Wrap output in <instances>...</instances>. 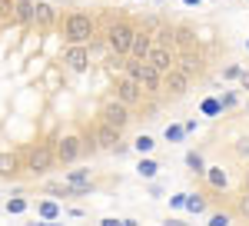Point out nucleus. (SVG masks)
Returning <instances> with one entry per match:
<instances>
[{
    "label": "nucleus",
    "instance_id": "1",
    "mask_svg": "<svg viewBox=\"0 0 249 226\" xmlns=\"http://www.w3.org/2000/svg\"><path fill=\"white\" fill-rule=\"evenodd\" d=\"M126 76H133L136 83L143 87V94H160V90H163V74L156 70L150 60L130 56V60H126Z\"/></svg>",
    "mask_w": 249,
    "mask_h": 226
},
{
    "label": "nucleus",
    "instance_id": "2",
    "mask_svg": "<svg viewBox=\"0 0 249 226\" xmlns=\"http://www.w3.org/2000/svg\"><path fill=\"white\" fill-rule=\"evenodd\" d=\"M63 37L70 40V43H87V40L93 37V20L87 17V14H80V10H73L70 17L63 20Z\"/></svg>",
    "mask_w": 249,
    "mask_h": 226
},
{
    "label": "nucleus",
    "instance_id": "3",
    "mask_svg": "<svg viewBox=\"0 0 249 226\" xmlns=\"http://www.w3.org/2000/svg\"><path fill=\"white\" fill-rule=\"evenodd\" d=\"M133 27L126 23V20H116L113 27L107 30V43H110V50L120 56H130V43H133Z\"/></svg>",
    "mask_w": 249,
    "mask_h": 226
},
{
    "label": "nucleus",
    "instance_id": "4",
    "mask_svg": "<svg viewBox=\"0 0 249 226\" xmlns=\"http://www.w3.org/2000/svg\"><path fill=\"white\" fill-rule=\"evenodd\" d=\"M53 163H57V150L50 143H37L27 153V170L30 173H47V170H53Z\"/></svg>",
    "mask_w": 249,
    "mask_h": 226
},
{
    "label": "nucleus",
    "instance_id": "5",
    "mask_svg": "<svg viewBox=\"0 0 249 226\" xmlns=\"http://www.w3.org/2000/svg\"><path fill=\"white\" fill-rule=\"evenodd\" d=\"M100 120L110 123V127H116V130H126V123H130L133 116H130V107H126L123 100H107V103L100 107Z\"/></svg>",
    "mask_w": 249,
    "mask_h": 226
},
{
    "label": "nucleus",
    "instance_id": "6",
    "mask_svg": "<svg viewBox=\"0 0 249 226\" xmlns=\"http://www.w3.org/2000/svg\"><path fill=\"white\" fill-rule=\"evenodd\" d=\"M120 133H123V130H116V127H110V123H103V120H100V127L93 130V140H96V147H100V150L123 153V150H126V143H120Z\"/></svg>",
    "mask_w": 249,
    "mask_h": 226
},
{
    "label": "nucleus",
    "instance_id": "7",
    "mask_svg": "<svg viewBox=\"0 0 249 226\" xmlns=\"http://www.w3.org/2000/svg\"><path fill=\"white\" fill-rule=\"evenodd\" d=\"M116 100H123L126 107H140L143 103V87L133 76H123V80H116Z\"/></svg>",
    "mask_w": 249,
    "mask_h": 226
},
{
    "label": "nucleus",
    "instance_id": "8",
    "mask_svg": "<svg viewBox=\"0 0 249 226\" xmlns=\"http://www.w3.org/2000/svg\"><path fill=\"white\" fill-rule=\"evenodd\" d=\"M190 80H193V76L186 74V70L173 67V70H166V74H163V87H166L173 96H183L186 90H190Z\"/></svg>",
    "mask_w": 249,
    "mask_h": 226
},
{
    "label": "nucleus",
    "instance_id": "9",
    "mask_svg": "<svg viewBox=\"0 0 249 226\" xmlns=\"http://www.w3.org/2000/svg\"><path fill=\"white\" fill-rule=\"evenodd\" d=\"M53 150H57V160H60V163H73L80 153H83V140H80V136H60Z\"/></svg>",
    "mask_w": 249,
    "mask_h": 226
},
{
    "label": "nucleus",
    "instance_id": "10",
    "mask_svg": "<svg viewBox=\"0 0 249 226\" xmlns=\"http://www.w3.org/2000/svg\"><path fill=\"white\" fill-rule=\"evenodd\" d=\"M150 63H153L160 74H166V70H173L176 67V54H173V47H166V43H153V50H150V56H146Z\"/></svg>",
    "mask_w": 249,
    "mask_h": 226
},
{
    "label": "nucleus",
    "instance_id": "11",
    "mask_svg": "<svg viewBox=\"0 0 249 226\" xmlns=\"http://www.w3.org/2000/svg\"><path fill=\"white\" fill-rule=\"evenodd\" d=\"M63 63H67L70 70L83 74V70L90 67V54H87V47H83V43H70V47H67V54H63Z\"/></svg>",
    "mask_w": 249,
    "mask_h": 226
},
{
    "label": "nucleus",
    "instance_id": "12",
    "mask_svg": "<svg viewBox=\"0 0 249 226\" xmlns=\"http://www.w3.org/2000/svg\"><path fill=\"white\" fill-rule=\"evenodd\" d=\"M153 34L150 30H136L133 34V43H130V56H136V60H146L150 56V50H153Z\"/></svg>",
    "mask_w": 249,
    "mask_h": 226
},
{
    "label": "nucleus",
    "instance_id": "13",
    "mask_svg": "<svg viewBox=\"0 0 249 226\" xmlns=\"http://www.w3.org/2000/svg\"><path fill=\"white\" fill-rule=\"evenodd\" d=\"M67 187L73 193H87L90 189V170H70L67 173Z\"/></svg>",
    "mask_w": 249,
    "mask_h": 226
},
{
    "label": "nucleus",
    "instance_id": "14",
    "mask_svg": "<svg viewBox=\"0 0 249 226\" xmlns=\"http://www.w3.org/2000/svg\"><path fill=\"white\" fill-rule=\"evenodd\" d=\"M53 20H57V10L50 3H34V23L37 27H53Z\"/></svg>",
    "mask_w": 249,
    "mask_h": 226
},
{
    "label": "nucleus",
    "instance_id": "15",
    "mask_svg": "<svg viewBox=\"0 0 249 226\" xmlns=\"http://www.w3.org/2000/svg\"><path fill=\"white\" fill-rule=\"evenodd\" d=\"M14 20L17 23H34V0H17L14 3Z\"/></svg>",
    "mask_w": 249,
    "mask_h": 226
},
{
    "label": "nucleus",
    "instance_id": "16",
    "mask_svg": "<svg viewBox=\"0 0 249 226\" xmlns=\"http://www.w3.org/2000/svg\"><path fill=\"white\" fill-rule=\"evenodd\" d=\"M17 170H20L17 153H7V150H0V176H14Z\"/></svg>",
    "mask_w": 249,
    "mask_h": 226
},
{
    "label": "nucleus",
    "instance_id": "17",
    "mask_svg": "<svg viewBox=\"0 0 249 226\" xmlns=\"http://www.w3.org/2000/svg\"><path fill=\"white\" fill-rule=\"evenodd\" d=\"M176 67H179V70H186L190 76H196L199 70H203V60H199L196 54H183L179 60H176Z\"/></svg>",
    "mask_w": 249,
    "mask_h": 226
},
{
    "label": "nucleus",
    "instance_id": "18",
    "mask_svg": "<svg viewBox=\"0 0 249 226\" xmlns=\"http://www.w3.org/2000/svg\"><path fill=\"white\" fill-rule=\"evenodd\" d=\"M206 180H210V183H213L216 189H223V187H226V170L210 167V170H206Z\"/></svg>",
    "mask_w": 249,
    "mask_h": 226
},
{
    "label": "nucleus",
    "instance_id": "19",
    "mask_svg": "<svg viewBox=\"0 0 249 226\" xmlns=\"http://www.w3.org/2000/svg\"><path fill=\"white\" fill-rule=\"evenodd\" d=\"M186 167H190V173H206V163H203V156L196 150L186 153Z\"/></svg>",
    "mask_w": 249,
    "mask_h": 226
},
{
    "label": "nucleus",
    "instance_id": "20",
    "mask_svg": "<svg viewBox=\"0 0 249 226\" xmlns=\"http://www.w3.org/2000/svg\"><path fill=\"white\" fill-rule=\"evenodd\" d=\"M156 160H140V167H136V173H140V176H146V180H153L156 176Z\"/></svg>",
    "mask_w": 249,
    "mask_h": 226
},
{
    "label": "nucleus",
    "instance_id": "21",
    "mask_svg": "<svg viewBox=\"0 0 249 226\" xmlns=\"http://www.w3.org/2000/svg\"><path fill=\"white\" fill-rule=\"evenodd\" d=\"M133 147H136L140 153H150V150L156 147V140H153V136H146V133H143V136H136V140H133Z\"/></svg>",
    "mask_w": 249,
    "mask_h": 226
},
{
    "label": "nucleus",
    "instance_id": "22",
    "mask_svg": "<svg viewBox=\"0 0 249 226\" xmlns=\"http://www.w3.org/2000/svg\"><path fill=\"white\" fill-rule=\"evenodd\" d=\"M40 216H43V220H57L60 207H57V203H40Z\"/></svg>",
    "mask_w": 249,
    "mask_h": 226
},
{
    "label": "nucleus",
    "instance_id": "23",
    "mask_svg": "<svg viewBox=\"0 0 249 226\" xmlns=\"http://www.w3.org/2000/svg\"><path fill=\"white\" fill-rule=\"evenodd\" d=\"M163 136H166L170 143H179V140L186 136V127H166V133H163Z\"/></svg>",
    "mask_w": 249,
    "mask_h": 226
},
{
    "label": "nucleus",
    "instance_id": "24",
    "mask_svg": "<svg viewBox=\"0 0 249 226\" xmlns=\"http://www.w3.org/2000/svg\"><path fill=\"white\" fill-rule=\"evenodd\" d=\"M186 209H190V213H203V209H206V200H199V196H186Z\"/></svg>",
    "mask_w": 249,
    "mask_h": 226
},
{
    "label": "nucleus",
    "instance_id": "25",
    "mask_svg": "<svg viewBox=\"0 0 249 226\" xmlns=\"http://www.w3.org/2000/svg\"><path fill=\"white\" fill-rule=\"evenodd\" d=\"M23 209H27V200H23V196H17V200H10V203H7V213H14V216L23 213Z\"/></svg>",
    "mask_w": 249,
    "mask_h": 226
},
{
    "label": "nucleus",
    "instance_id": "26",
    "mask_svg": "<svg viewBox=\"0 0 249 226\" xmlns=\"http://www.w3.org/2000/svg\"><path fill=\"white\" fill-rule=\"evenodd\" d=\"M0 20H14V3L10 0H0Z\"/></svg>",
    "mask_w": 249,
    "mask_h": 226
},
{
    "label": "nucleus",
    "instance_id": "27",
    "mask_svg": "<svg viewBox=\"0 0 249 226\" xmlns=\"http://www.w3.org/2000/svg\"><path fill=\"white\" fill-rule=\"evenodd\" d=\"M236 156H243V160L249 156V136H243V140H236Z\"/></svg>",
    "mask_w": 249,
    "mask_h": 226
},
{
    "label": "nucleus",
    "instance_id": "28",
    "mask_svg": "<svg viewBox=\"0 0 249 226\" xmlns=\"http://www.w3.org/2000/svg\"><path fill=\"white\" fill-rule=\"evenodd\" d=\"M239 216H243V220H249V189L243 193V200H239Z\"/></svg>",
    "mask_w": 249,
    "mask_h": 226
},
{
    "label": "nucleus",
    "instance_id": "29",
    "mask_svg": "<svg viewBox=\"0 0 249 226\" xmlns=\"http://www.w3.org/2000/svg\"><path fill=\"white\" fill-rule=\"evenodd\" d=\"M203 110H206V113H219V110H223V103H219V100H206Z\"/></svg>",
    "mask_w": 249,
    "mask_h": 226
},
{
    "label": "nucleus",
    "instance_id": "30",
    "mask_svg": "<svg viewBox=\"0 0 249 226\" xmlns=\"http://www.w3.org/2000/svg\"><path fill=\"white\" fill-rule=\"evenodd\" d=\"M210 226H230V216H226V213H216L210 220Z\"/></svg>",
    "mask_w": 249,
    "mask_h": 226
},
{
    "label": "nucleus",
    "instance_id": "31",
    "mask_svg": "<svg viewBox=\"0 0 249 226\" xmlns=\"http://www.w3.org/2000/svg\"><path fill=\"white\" fill-rule=\"evenodd\" d=\"M243 74V70H239V67H236V63H230V67H226V70H223V76H226V80H236V76Z\"/></svg>",
    "mask_w": 249,
    "mask_h": 226
},
{
    "label": "nucleus",
    "instance_id": "32",
    "mask_svg": "<svg viewBox=\"0 0 249 226\" xmlns=\"http://www.w3.org/2000/svg\"><path fill=\"white\" fill-rule=\"evenodd\" d=\"M239 87H243V90H249V70H243V74H239Z\"/></svg>",
    "mask_w": 249,
    "mask_h": 226
},
{
    "label": "nucleus",
    "instance_id": "33",
    "mask_svg": "<svg viewBox=\"0 0 249 226\" xmlns=\"http://www.w3.org/2000/svg\"><path fill=\"white\" fill-rule=\"evenodd\" d=\"M223 107H236V94H226V96H223Z\"/></svg>",
    "mask_w": 249,
    "mask_h": 226
},
{
    "label": "nucleus",
    "instance_id": "34",
    "mask_svg": "<svg viewBox=\"0 0 249 226\" xmlns=\"http://www.w3.org/2000/svg\"><path fill=\"white\" fill-rule=\"evenodd\" d=\"M183 3H190V7H193V3H199V0H183Z\"/></svg>",
    "mask_w": 249,
    "mask_h": 226
},
{
    "label": "nucleus",
    "instance_id": "35",
    "mask_svg": "<svg viewBox=\"0 0 249 226\" xmlns=\"http://www.w3.org/2000/svg\"><path fill=\"white\" fill-rule=\"evenodd\" d=\"M246 189H249V170H246Z\"/></svg>",
    "mask_w": 249,
    "mask_h": 226
},
{
    "label": "nucleus",
    "instance_id": "36",
    "mask_svg": "<svg viewBox=\"0 0 249 226\" xmlns=\"http://www.w3.org/2000/svg\"><path fill=\"white\" fill-rule=\"evenodd\" d=\"M246 47H249V43H246Z\"/></svg>",
    "mask_w": 249,
    "mask_h": 226
}]
</instances>
